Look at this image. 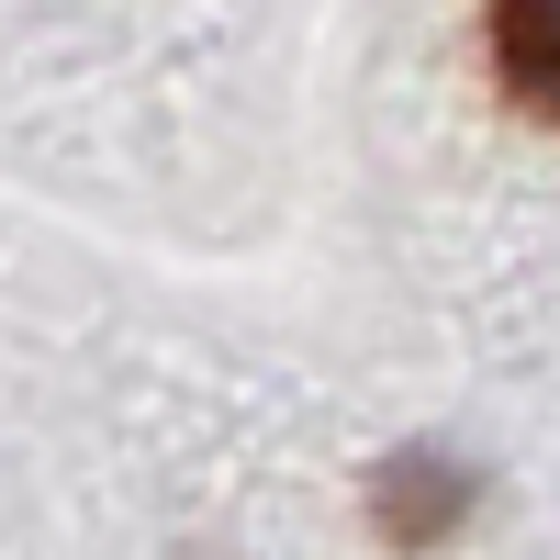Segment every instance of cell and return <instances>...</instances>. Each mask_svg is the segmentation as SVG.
Listing matches in <instances>:
<instances>
[{
	"mask_svg": "<svg viewBox=\"0 0 560 560\" xmlns=\"http://www.w3.org/2000/svg\"><path fill=\"white\" fill-rule=\"evenodd\" d=\"M493 79L516 113L560 124V0H504L493 12Z\"/></svg>",
	"mask_w": 560,
	"mask_h": 560,
	"instance_id": "6da1fadb",
	"label": "cell"
},
{
	"mask_svg": "<svg viewBox=\"0 0 560 560\" xmlns=\"http://www.w3.org/2000/svg\"><path fill=\"white\" fill-rule=\"evenodd\" d=\"M448 516H459V471H438V459H393L382 527H393L404 549H427V538H448Z\"/></svg>",
	"mask_w": 560,
	"mask_h": 560,
	"instance_id": "7a4b0ae2",
	"label": "cell"
}]
</instances>
